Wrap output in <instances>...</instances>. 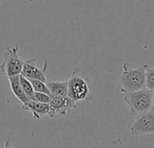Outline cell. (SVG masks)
<instances>
[{
	"label": "cell",
	"instance_id": "obj_4",
	"mask_svg": "<svg viewBox=\"0 0 154 148\" xmlns=\"http://www.w3.org/2000/svg\"><path fill=\"white\" fill-rule=\"evenodd\" d=\"M18 51L19 46L15 45L13 48L7 47L4 52V60L0 65V70L6 78L22 73L23 61L19 57Z\"/></svg>",
	"mask_w": 154,
	"mask_h": 148
},
{
	"label": "cell",
	"instance_id": "obj_15",
	"mask_svg": "<svg viewBox=\"0 0 154 148\" xmlns=\"http://www.w3.org/2000/svg\"><path fill=\"white\" fill-rule=\"evenodd\" d=\"M152 110L154 111V90H153V98H152Z\"/></svg>",
	"mask_w": 154,
	"mask_h": 148
},
{
	"label": "cell",
	"instance_id": "obj_9",
	"mask_svg": "<svg viewBox=\"0 0 154 148\" xmlns=\"http://www.w3.org/2000/svg\"><path fill=\"white\" fill-rule=\"evenodd\" d=\"M7 79H8L9 84H10V88H11V90H12L13 94L19 100V102L22 103V105L26 104L29 100H31L26 96V94L24 93V91L22 89V86H21L20 80H19V75L8 77Z\"/></svg>",
	"mask_w": 154,
	"mask_h": 148
},
{
	"label": "cell",
	"instance_id": "obj_2",
	"mask_svg": "<svg viewBox=\"0 0 154 148\" xmlns=\"http://www.w3.org/2000/svg\"><path fill=\"white\" fill-rule=\"evenodd\" d=\"M127 66V63H125L123 66V72L119 80L121 91L126 93L146 88V72L144 65L134 70H129Z\"/></svg>",
	"mask_w": 154,
	"mask_h": 148
},
{
	"label": "cell",
	"instance_id": "obj_14",
	"mask_svg": "<svg viewBox=\"0 0 154 148\" xmlns=\"http://www.w3.org/2000/svg\"><path fill=\"white\" fill-rule=\"evenodd\" d=\"M51 98V96L50 94H46V93H43V92H36V91H34L32 99H33L35 101H38V102L50 103Z\"/></svg>",
	"mask_w": 154,
	"mask_h": 148
},
{
	"label": "cell",
	"instance_id": "obj_6",
	"mask_svg": "<svg viewBox=\"0 0 154 148\" xmlns=\"http://www.w3.org/2000/svg\"><path fill=\"white\" fill-rule=\"evenodd\" d=\"M50 113L49 117L54 118L57 115L65 116L77 109V102L68 96L58 97L51 96L50 101Z\"/></svg>",
	"mask_w": 154,
	"mask_h": 148
},
{
	"label": "cell",
	"instance_id": "obj_11",
	"mask_svg": "<svg viewBox=\"0 0 154 148\" xmlns=\"http://www.w3.org/2000/svg\"><path fill=\"white\" fill-rule=\"evenodd\" d=\"M19 80H20V84L22 86V89L24 91V93L26 94V96L30 99H32V96H33V93H34V90L32 88V85L30 80L27 79L26 77H24L23 75L20 74L19 75Z\"/></svg>",
	"mask_w": 154,
	"mask_h": 148
},
{
	"label": "cell",
	"instance_id": "obj_1",
	"mask_svg": "<svg viewBox=\"0 0 154 148\" xmlns=\"http://www.w3.org/2000/svg\"><path fill=\"white\" fill-rule=\"evenodd\" d=\"M153 90L143 88L135 91L126 92L124 97V101L129 108V112L132 116H138L152 109Z\"/></svg>",
	"mask_w": 154,
	"mask_h": 148
},
{
	"label": "cell",
	"instance_id": "obj_7",
	"mask_svg": "<svg viewBox=\"0 0 154 148\" xmlns=\"http://www.w3.org/2000/svg\"><path fill=\"white\" fill-rule=\"evenodd\" d=\"M48 68L49 66L46 61L44 62L42 68H39L36 65L35 59L26 60L23 61V66L21 74L29 80H40L46 82L47 81L46 74L49 70Z\"/></svg>",
	"mask_w": 154,
	"mask_h": 148
},
{
	"label": "cell",
	"instance_id": "obj_5",
	"mask_svg": "<svg viewBox=\"0 0 154 148\" xmlns=\"http://www.w3.org/2000/svg\"><path fill=\"white\" fill-rule=\"evenodd\" d=\"M131 132L135 137L154 134V111L151 109L136 116V119L131 128Z\"/></svg>",
	"mask_w": 154,
	"mask_h": 148
},
{
	"label": "cell",
	"instance_id": "obj_12",
	"mask_svg": "<svg viewBox=\"0 0 154 148\" xmlns=\"http://www.w3.org/2000/svg\"><path fill=\"white\" fill-rule=\"evenodd\" d=\"M30 81H31V83L32 85V88H33L34 91H36V92H43V93L51 95L50 90H49L46 82H44L42 80H30Z\"/></svg>",
	"mask_w": 154,
	"mask_h": 148
},
{
	"label": "cell",
	"instance_id": "obj_3",
	"mask_svg": "<svg viewBox=\"0 0 154 148\" xmlns=\"http://www.w3.org/2000/svg\"><path fill=\"white\" fill-rule=\"evenodd\" d=\"M68 97L76 102L94 99V95L88 82L79 75V68H76L68 81Z\"/></svg>",
	"mask_w": 154,
	"mask_h": 148
},
{
	"label": "cell",
	"instance_id": "obj_10",
	"mask_svg": "<svg viewBox=\"0 0 154 148\" xmlns=\"http://www.w3.org/2000/svg\"><path fill=\"white\" fill-rule=\"evenodd\" d=\"M50 90L51 96L65 97L68 96V81H46Z\"/></svg>",
	"mask_w": 154,
	"mask_h": 148
},
{
	"label": "cell",
	"instance_id": "obj_8",
	"mask_svg": "<svg viewBox=\"0 0 154 148\" xmlns=\"http://www.w3.org/2000/svg\"><path fill=\"white\" fill-rule=\"evenodd\" d=\"M22 109L31 112L34 119H41L43 116H49L50 104L31 99L26 104L22 105Z\"/></svg>",
	"mask_w": 154,
	"mask_h": 148
},
{
	"label": "cell",
	"instance_id": "obj_13",
	"mask_svg": "<svg viewBox=\"0 0 154 148\" xmlns=\"http://www.w3.org/2000/svg\"><path fill=\"white\" fill-rule=\"evenodd\" d=\"M144 68L146 72V88L154 90V67L145 64Z\"/></svg>",
	"mask_w": 154,
	"mask_h": 148
}]
</instances>
